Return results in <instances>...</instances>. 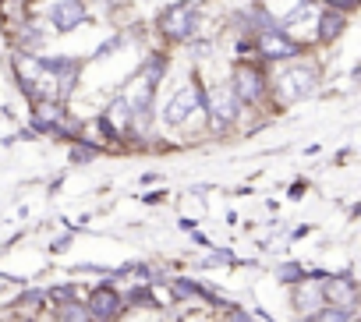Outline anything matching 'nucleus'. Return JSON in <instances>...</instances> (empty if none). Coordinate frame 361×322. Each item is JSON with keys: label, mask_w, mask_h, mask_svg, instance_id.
<instances>
[{"label": "nucleus", "mask_w": 361, "mask_h": 322, "mask_svg": "<svg viewBox=\"0 0 361 322\" xmlns=\"http://www.w3.org/2000/svg\"><path fill=\"white\" fill-rule=\"evenodd\" d=\"M202 106V92L195 89V85H185V89H177L170 99H166V106H163V124H170V128H177V124H185L195 110Z\"/></svg>", "instance_id": "1"}, {"label": "nucleus", "mask_w": 361, "mask_h": 322, "mask_svg": "<svg viewBox=\"0 0 361 322\" xmlns=\"http://www.w3.org/2000/svg\"><path fill=\"white\" fill-rule=\"evenodd\" d=\"M159 29H163L166 36H173V39H188V36H195V29H199V11H195L192 4H173V8L163 11Z\"/></svg>", "instance_id": "2"}, {"label": "nucleus", "mask_w": 361, "mask_h": 322, "mask_svg": "<svg viewBox=\"0 0 361 322\" xmlns=\"http://www.w3.org/2000/svg\"><path fill=\"white\" fill-rule=\"evenodd\" d=\"M312 322H350V311H343V308H326V311H319Z\"/></svg>", "instance_id": "16"}, {"label": "nucleus", "mask_w": 361, "mask_h": 322, "mask_svg": "<svg viewBox=\"0 0 361 322\" xmlns=\"http://www.w3.org/2000/svg\"><path fill=\"white\" fill-rule=\"evenodd\" d=\"M262 54L269 61H290V57H298V47L276 29V32H262Z\"/></svg>", "instance_id": "8"}, {"label": "nucleus", "mask_w": 361, "mask_h": 322, "mask_svg": "<svg viewBox=\"0 0 361 322\" xmlns=\"http://www.w3.org/2000/svg\"><path fill=\"white\" fill-rule=\"evenodd\" d=\"M280 89H283V96H287L290 103H298V99H305V96L315 92V71H312V68H290V71L280 78Z\"/></svg>", "instance_id": "4"}, {"label": "nucleus", "mask_w": 361, "mask_h": 322, "mask_svg": "<svg viewBox=\"0 0 361 322\" xmlns=\"http://www.w3.org/2000/svg\"><path fill=\"white\" fill-rule=\"evenodd\" d=\"M103 117H106L110 124H114V120H131V106H128V99H124V96H117V99L106 106V113H103Z\"/></svg>", "instance_id": "13"}, {"label": "nucleus", "mask_w": 361, "mask_h": 322, "mask_svg": "<svg viewBox=\"0 0 361 322\" xmlns=\"http://www.w3.org/2000/svg\"><path fill=\"white\" fill-rule=\"evenodd\" d=\"M305 280H308V276H305ZM319 301H322V283H319V276H312L308 287L298 290V308H301V311H315Z\"/></svg>", "instance_id": "11"}, {"label": "nucleus", "mask_w": 361, "mask_h": 322, "mask_svg": "<svg viewBox=\"0 0 361 322\" xmlns=\"http://www.w3.org/2000/svg\"><path fill=\"white\" fill-rule=\"evenodd\" d=\"M121 308H124V304H121V297H117L114 290H106V287H99V290L89 297V311H92L99 322H110Z\"/></svg>", "instance_id": "9"}, {"label": "nucleus", "mask_w": 361, "mask_h": 322, "mask_svg": "<svg viewBox=\"0 0 361 322\" xmlns=\"http://www.w3.org/2000/svg\"><path fill=\"white\" fill-rule=\"evenodd\" d=\"M61 322H89V311H85L78 301H71V304L61 308Z\"/></svg>", "instance_id": "15"}, {"label": "nucleus", "mask_w": 361, "mask_h": 322, "mask_svg": "<svg viewBox=\"0 0 361 322\" xmlns=\"http://www.w3.org/2000/svg\"><path fill=\"white\" fill-rule=\"evenodd\" d=\"M276 280H283V283H298V280H305V266H298V262H283V266H276Z\"/></svg>", "instance_id": "14"}, {"label": "nucleus", "mask_w": 361, "mask_h": 322, "mask_svg": "<svg viewBox=\"0 0 361 322\" xmlns=\"http://www.w3.org/2000/svg\"><path fill=\"white\" fill-rule=\"evenodd\" d=\"M319 22H322V25H319V39H322V43H333V39L343 32V25H347V18H343L340 11H326Z\"/></svg>", "instance_id": "10"}, {"label": "nucleus", "mask_w": 361, "mask_h": 322, "mask_svg": "<svg viewBox=\"0 0 361 322\" xmlns=\"http://www.w3.org/2000/svg\"><path fill=\"white\" fill-rule=\"evenodd\" d=\"M234 322H252V318H248L245 311H234Z\"/></svg>", "instance_id": "19"}, {"label": "nucleus", "mask_w": 361, "mask_h": 322, "mask_svg": "<svg viewBox=\"0 0 361 322\" xmlns=\"http://www.w3.org/2000/svg\"><path fill=\"white\" fill-rule=\"evenodd\" d=\"M322 280H326V276H322ZM322 297H329V301H333L336 308H343V311H354V304H357V283H354V276L343 273V276L326 280Z\"/></svg>", "instance_id": "3"}, {"label": "nucleus", "mask_w": 361, "mask_h": 322, "mask_svg": "<svg viewBox=\"0 0 361 322\" xmlns=\"http://www.w3.org/2000/svg\"><path fill=\"white\" fill-rule=\"evenodd\" d=\"M99 156V149L96 145H85V142H78V145H71V163H78V167H85V163H92V159Z\"/></svg>", "instance_id": "12"}, {"label": "nucleus", "mask_w": 361, "mask_h": 322, "mask_svg": "<svg viewBox=\"0 0 361 322\" xmlns=\"http://www.w3.org/2000/svg\"><path fill=\"white\" fill-rule=\"evenodd\" d=\"M50 22L57 32H71L85 22V8L82 0H57V4H50Z\"/></svg>", "instance_id": "5"}, {"label": "nucleus", "mask_w": 361, "mask_h": 322, "mask_svg": "<svg viewBox=\"0 0 361 322\" xmlns=\"http://www.w3.org/2000/svg\"><path fill=\"white\" fill-rule=\"evenodd\" d=\"M241 99L234 96V89H220V92H213V99H209V117H213V124H231L238 113H241Z\"/></svg>", "instance_id": "6"}, {"label": "nucleus", "mask_w": 361, "mask_h": 322, "mask_svg": "<svg viewBox=\"0 0 361 322\" xmlns=\"http://www.w3.org/2000/svg\"><path fill=\"white\" fill-rule=\"evenodd\" d=\"M68 244H71V237H57V241H54V244H50V248H54V252H64V248H68Z\"/></svg>", "instance_id": "18"}, {"label": "nucleus", "mask_w": 361, "mask_h": 322, "mask_svg": "<svg viewBox=\"0 0 361 322\" xmlns=\"http://www.w3.org/2000/svg\"><path fill=\"white\" fill-rule=\"evenodd\" d=\"M259 92H262V75H259L255 68H241V71L234 75V96H238L241 103H255Z\"/></svg>", "instance_id": "7"}, {"label": "nucleus", "mask_w": 361, "mask_h": 322, "mask_svg": "<svg viewBox=\"0 0 361 322\" xmlns=\"http://www.w3.org/2000/svg\"><path fill=\"white\" fill-rule=\"evenodd\" d=\"M357 4V0H333V8H340V11H350Z\"/></svg>", "instance_id": "17"}]
</instances>
